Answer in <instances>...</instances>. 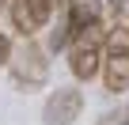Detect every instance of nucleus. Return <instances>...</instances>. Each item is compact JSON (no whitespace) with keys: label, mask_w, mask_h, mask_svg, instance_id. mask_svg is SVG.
<instances>
[{"label":"nucleus","mask_w":129,"mask_h":125,"mask_svg":"<svg viewBox=\"0 0 129 125\" xmlns=\"http://www.w3.org/2000/svg\"><path fill=\"white\" fill-rule=\"evenodd\" d=\"M99 72H103L106 91H114V95L129 91V30L110 27L106 46H103V68Z\"/></svg>","instance_id":"nucleus-3"},{"label":"nucleus","mask_w":129,"mask_h":125,"mask_svg":"<svg viewBox=\"0 0 129 125\" xmlns=\"http://www.w3.org/2000/svg\"><path fill=\"white\" fill-rule=\"evenodd\" d=\"M53 8L57 0H12V27L23 34V38H34L49 19H53Z\"/></svg>","instance_id":"nucleus-5"},{"label":"nucleus","mask_w":129,"mask_h":125,"mask_svg":"<svg viewBox=\"0 0 129 125\" xmlns=\"http://www.w3.org/2000/svg\"><path fill=\"white\" fill-rule=\"evenodd\" d=\"M121 125H129V114H125V117H121Z\"/></svg>","instance_id":"nucleus-9"},{"label":"nucleus","mask_w":129,"mask_h":125,"mask_svg":"<svg viewBox=\"0 0 129 125\" xmlns=\"http://www.w3.org/2000/svg\"><path fill=\"white\" fill-rule=\"evenodd\" d=\"M84 114V91L80 87H57L42 106V125H76Z\"/></svg>","instance_id":"nucleus-4"},{"label":"nucleus","mask_w":129,"mask_h":125,"mask_svg":"<svg viewBox=\"0 0 129 125\" xmlns=\"http://www.w3.org/2000/svg\"><path fill=\"white\" fill-rule=\"evenodd\" d=\"M106 34H110V30H106V23H103V19L72 34V42H69V72H72L80 84H87V80H95V76H99V68H103V46H106Z\"/></svg>","instance_id":"nucleus-1"},{"label":"nucleus","mask_w":129,"mask_h":125,"mask_svg":"<svg viewBox=\"0 0 129 125\" xmlns=\"http://www.w3.org/2000/svg\"><path fill=\"white\" fill-rule=\"evenodd\" d=\"M8 72H12V80H15L23 91L46 87V80H49V61H46V49H42L34 38H23L19 46H12Z\"/></svg>","instance_id":"nucleus-2"},{"label":"nucleus","mask_w":129,"mask_h":125,"mask_svg":"<svg viewBox=\"0 0 129 125\" xmlns=\"http://www.w3.org/2000/svg\"><path fill=\"white\" fill-rule=\"evenodd\" d=\"M8 61H12V38L0 30V65H8Z\"/></svg>","instance_id":"nucleus-8"},{"label":"nucleus","mask_w":129,"mask_h":125,"mask_svg":"<svg viewBox=\"0 0 129 125\" xmlns=\"http://www.w3.org/2000/svg\"><path fill=\"white\" fill-rule=\"evenodd\" d=\"M69 42H72V27H69V19H57V27H53V34H49V49L53 53H61V49H69Z\"/></svg>","instance_id":"nucleus-7"},{"label":"nucleus","mask_w":129,"mask_h":125,"mask_svg":"<svg viewBox=\"0 0 129 125\" xmlns=\"http://www.w3.org/2000/svg\"><path fill=\"white\" fill-rule=\"evenodd\" d=\"M64 19H69L72 34L91 27V23H99L103 19V0H69V4H64Z\"/></svg>","instance_id":"nucleus-6"},{"label":"nucleus","mask_w":129,"mask_h":125,"mask_svg":"<svg viewBox=\"0 0 129 125\" xmlns=\"http://www.w3.org/2000/svg\"><path fill=\"white\" fill-rule=\"evenodd\" d=\"M0 8H4V0H0Z\"/></svg>","instance_id":"nucleus-10"}]
</instances>
